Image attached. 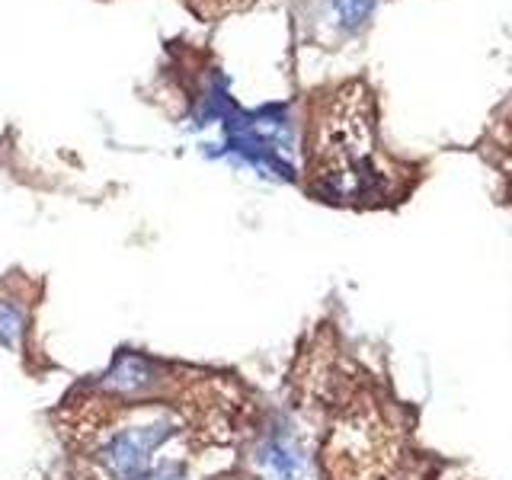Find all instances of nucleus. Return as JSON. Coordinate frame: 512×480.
<instances>
[{"label": "nucleus", "instance_id": "nucleus-1", "mask_svg": "<svg viewBox=\"0 0 512 480\" xmlns=\"http://www.w3.org/2000/svg\"><path fill=\"white\" fill-rule=\"evenodd\" d=\"M311 189L327 202L368 205L391 192L394 173H388L372 100L362 84H349L320 112L311 141Z\"/></svg>", "mask_w": 512, "mask_h": 480}, {"label": "nucleus", "instance_id": "nucleus-2", "mask_svg": "<svg viewBox=\"0 0 512 480\" xmlns=\"http://www.w3.org/2000/svg\"><path fill=\"white\" fill-rule=\"evenodd\" d=\"M167 429L154 426H128L119 436H112L109 445L103 448V461L112 474H119L125 480H138L144 471L151 468L154 448L164 442Z\"/></svg>", "mask_w": 512, "mask_h": 480}, {"label": "nucleus", "instance_id": "nucleus-3", "mask_svg": "<svg viewBox=\"0 0 512 480\" xmlns=\"http://www.w3.org/2000/svg\"><path fill=\"white\" fill-rule=\"evenodd\" d=\"M260 464L269 480H295L301 474V455L285 439H272L263 448Z\"/></svg>", "mask_w": 512, "mask_h": 480}, {"label": "nucleus", "instance_id": "nucleus-4", "mask_svg": "<svg viewBox=\"0 0 512 480\" xmlns=\"http://www.w3.org/2000/svg\"><path fill=\"white\" fill-rule=\"evenodd\" d=\"M336 13H340L343 26H359L368 13H372L375 0H333Z\"/></svg>", "mask_w": 512, "mask_h": 480}, {"label": "nucleus", "instance_id": "nucleus-5", "mask_svg": "<svg viewBox=\"0 0 512 480\" xmlns=\"http://www.w3.org/2000/svg\"><path fill=\"white\" fill-rule=\"evenodd\" d=\"M16 333H20V314L10 311L7 304H0V340L13 343Z\"/></svg>", "mask_w": 512, "mask_h": 480}]
</instances>
